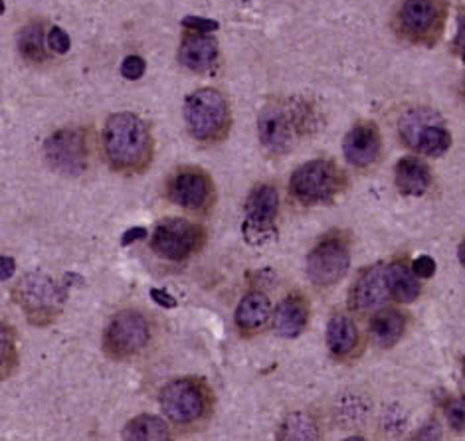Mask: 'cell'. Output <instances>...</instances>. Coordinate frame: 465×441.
Wrapping results in <instances>:
<instances>
[{
	"label": "cell",
	"instance_id": "36",
	"mask_svg": "<svg viewBox=\"0 0 465 441\" xmlns=\"http://www.w3.org/2000/svg\"><path fill=\"white\" fill-rule=\"evenodd\" d=\"M455 44H458V48L465 54V14H461L458 20V36H455Z\"/></svg>",
	"mask_w": 465,
	"mask_h": 441
},
{
	"label": "cell",
	"instance_id": "9",
	"mask_svg": "<svg viewBox=\"0 0 465 441\" xmlns=\"http://www.w3.org/2000/svg\"><path fill=\"white\" fill-rule=\"evenodd\" d=\"M44 155L52 166L61 176H82L90 163V145H87V133L84 129L66 127L56 131L46 145Z\"/></svg>",
	"mask_w": 465,
	"mask_h": 441
},
{
	"label": "cell",
	"instance_id": "31",
	"mask_svg": "<svg viewBox=\"0 0 465 441\" xmlns=\"http://www.w3.org/2000/svg\"><path fill=\"white\" fill-rule=\"evenodd\" d=\"M447 420L453 429H465V402H452L447 405Z\"/></svg>",
	"mask_w": 465,
	"mask_h": 441
},
{
	"label": "cell",
	"instance_id": "35",
	"mask_svg": "<svg viewBox=\"0 0 465 441\" xmlns=\"http://www.w3.org/2000/svg\"><path fill=\"white\" fill-rule=\"evenodd\" d=\"M141 237H147V230H145V228H131L129 232L123 234L121 244H123V245L135 244L137 240H141Z\"/></svg>",
	"mask_w": 465,
	"mask_h": 441
},
{
	"label": "cell",
	"instance_id": "23",
	"mask_svg": "<svg viewBox=\"0 0 465 441\" xmlns=\"http://www.w3.org/2000/svg\"><path fill=\"white\" fill-rule=\"evenodd\" d=\"M386 279H389L390 295L400 303L416 301L420 291H422L418 276L405 263H392V266L386 268Z\"/></svg>",
	"mask_w": 465,
	"mask_h": 441
},
{
	"label": "cell",
	"instance_id": "4",
	"mask_svg": "<svg viewBox=\"0 0 465 441\" xmlns=\"http://www.w3.org/2000/svg\"><path fill=\"white\" fill-rule=\"evenodd\" d=\"M14 297L30 323L46 325L56 319L61 305H64L66 287L56 284L44 271H34L19 281Z\"/></svg>",
	"mask_w": 465,
	"mask_h": 441
},
{
	"label": "cell",
	"instance_id": "24",
	"mask_svg": "<svg viewBox=\"0 0 465 441\" xmlns=\"http://www.w3.org/2000/svg\"><path fill=\"white\" fill-rule=\"evenodd\" d=\"M123 437L131 441H164L171 439V431L166 421L159 416L143 413L127 423L123 429Z\"/></svg>",
	"mask_w": 465,
	"mask_h": 441
},
{
	"label": "cell",
	"instance_id": "25",
	"mask_svg": "<svg viewBox=\"0 0 465 441\" xmlns=\"http://www.w3.org/2000/svg\"><path fill=\"white\" fill-rule=\"evenodd\" d=\"M40 20L26 24L19 34V52L30 64H44L48 58L46 52V34Z\"/></svg>",
	"mask_w": 465,
	"mask_h": 441
},
{
	"label": "cell",
	"instance_id": "13",
	"mask_svg": "<svg viewBox=\"0 0 465 441\" xmlns=\"http://www.w3.org/2000/svg\"><path fill=\"white\" fill-rule=\"evenodd\" d=\"M258 129L260 140L266 147V151L271 155H282L292 148L301 129V123L297 111L287 109L285 105H269L261 111Z\"/></svg>",
	"mask_w": 465,
	"mask_h": 441
},
{
	"label": "cell",
	"instance_id": "29",
	"mask_svg": "<svg viewBox=\"0 0 465 441\" xmlns=\"http://www.w3.org/2000/svg\"><path fill=\"white\" fill-rule=\"evenodd\" d=\"M145 69H147V64H145L143 58L127 56L125 60H123V64H121V76L125 77V79H131V82H135V79L143 77Z\"/></svg>",
	"mask_w": 465,
	"mask_h": 441
},
{
	"label": "cell",
	"instance_id": "19",
	"mask_svg": "<svg viewBox=\"0 0 465 441\" xmlns=\"http://www.w3.org/2000/svg\"><path fill=\"white\" fill-rule=\"evenodd\" d=\"M394 182L397 188L406 194V196H422L432 184V174H429L428 164L420 158L405 156L400 158L397 169H394Z\"/></svg>",
	"mask_w": 465,
	"mask_h": 441
},
{
	"label": "cell",
	"instance_id": "17",
	"mask_svg": "<svg viewBox=\"0 0 465 441\" xmlns=\"http://www.w3.org/2000/svg\"><path fill=\"white\" fill-rule=\"evenodd\" d=\"M180 64L190 72L204 74L216 66L218 42L210 34L190 32L184 36L179 50Z\"/></svg>",
	"mask_w": 465,
	"mask_h": 441
},
{
	"label": "cell",
	"instance_id": "6",
	"mask_svg": "<svg viewBox=\"0 0 465 441\" xmlns=\"http://www.w3.org/2000/svg\"><path fill=\"white\" fill-rule=\"evenodd\" d=\"M148 339H151V325H148L147 317L133 311V309H127V311L113 315L108 326H105L103 349L108 352V357L123 360L143 350Z\"/></svg>",
	"mask_w": 465,
	"mask_h": 441
},
{
	"label": "cell",
	"instance_id": "16",
	"mask_svg": "<svg viewBox=\"0 0 465 441\" xmlns=\"http://www.w3.org/2000/svg\"><path fill=\"white\" fill-rule=\"evenodd\" d=\"M389 297L390 287L386 279V268L376 266L358 276L349 293V301L355 311H373L389 301Z\"/></svg>",
	"mask_w": 465,
	"mask_h": 441
},
{
	"label": "cell",
	"instance_id": "28",
	"mask_svg": "<svg viewBox=\"0 0 465 441\" xmlns=\"http://www.w3.org/2000/svg\"><path fill=\"white\" fill-rule=\"evenodd\" d=\"M46 46L54 52V54H68L72 48V40H69L68 32L61 30L60 26H52L46 36Z\"/></svg>",
	"mask_w": 465,
	"mask_h": 441
},
{
	"label": "cell",
	"instance_id": "14",
	"mask_svg": "<svg viewBox=\"0 0 465 441\" xmlns=\"http://www.w3.org/2000/svg\"><path fill=\"white\" fill-rule=\"evenodd\" d=\"M400 26L410 38L429 42L440 34L444 6L440 0H405L400 6Z\"/></svg>",
	"mask_w": 465,
	"mask_h": 441
},
{
	"label": "cell",
	"instance_id": "10",
	"mask_svg": "<svg viewBox=\"0 0 465 441\" xmlns=\"http://www.w3.org/2000/svg\"><path fill=\"white\" fill-rule=\"evenodd\" d=\"M350 266V248L347 240L329 236L315 245L307 258V276L319 287H331L345 277Z\"/></svg>",
	"mask_w": 465,
	"mask_h": 441
},
{
	"label": "cell",
	"instance_id": "37",
	"mask_svg": "<svg viewBox=\"0 0 465 441\" xmlns=\"http://www.w3.org/2000/svg\"><path fill=\"white\" fill-rule=\"evenodd\" d=\"M458 255H460V261H461V266L465 268V240H463V242H461V245H460Z\"/></svg>",
	"mask_w": 465,
	"mask_h": 441
},
{
	"label": "cell",
	"instance_id": "1",
	"mask_svg": "<svg viewBox=\"0 0 465 441\" xmlns=\"http://www.w3.org/2000/svg\"><path fill=\"white\" fill-rule=\"evenodd\" d=\"M103 153L113 171L143 172L153 158V135L135 113L123 111L108 117L101 133Z\"/></svg>",
	"mask_w": 465,
	"mask_h": 441
},
{
	"label": "cell",
	"instance_id": "33",
	"mask_svg": "<svg viewBox=\"0 0 465 441\" xmlns=\"http://www.w3.org/2000/svg\"><path fill=\"white\" fill-rule=\"evenodd\" d=\"M151 297H153V301H155L156 305H161V307H164V309L177 307V299L166 293L164 289H151Z\"/></svg>",
	"mask_w": 465,
	"mask_h": 441
},
{
	"label": "cell",
	"instance_id": "30",
	"mask_svg": "<svg viewBox=\"0 0 465 441\" xmlns=\"http://www.w3.org/2000/svg\"><path fill=\"white\" fill-rule=\"evenodd\" d=\"M184 28H188L190 32H200V34H208V32H214L218 30V24L216 20H208V19H200V16H187V19L182 20Z\"/></svg>",
	"mask_w": 465,
	"mask_h": 441
},
{
	"label": "cell",
	"instance_id": "27",
	"mask_svg": "<svg viewBox=\"0 0 465 441\" xmlns=\"http://www.w3.org/2000/svg\"><path fill=\"white\" fill-rule=\"evenodd\" d=\"M289 429H297V434L293 436V439H309V437H317V431H315V423L307 418V416H292L284 426V431Z\"/></svg>",
	"mask_w": 465,
	"mask_h": 441
},
{
	"label": "cell",
	"instance_id": "5",
	"mask_svg": "<svg viewBox=\"0 0 465 441\" xmlns=\"http://www.w3.org/2000/svg\"><path fill=\"white\" fill-rule=\"evenodd\" d=\"M206 242L204 228L184 218H164L155 226L153 252L163 260L182 261L195 255Z\"/></svg>",
	"mask_w": 465,
	"mask_h": 441
},
{
	"label": "cell",
	"instance_id": "18",
	"mask_svg": "<svg viewBox=\"0 0 465 441\" xmlns=\"http://www.w3.org/2000/svg\"><path fill=\"white\" fill-rule=\"evenodd\" d=\"M307 321H309V307L301 295H289L279 303L274 326L279 337L295 339L303 333Z\"/></svg>",
	"mask_w": 465,
	"mask_h": 441
},
{
	"label": "cell",
	"instance_id": "38",
	"mask_svg": "<svg viewBox=\"0 0 465 441\" xmlns=\"http://www.w3.org/2000/svg\"><path fill=\"white\" fill-rule=\"evenodd\" d=\"M4 12V0H0V14Z\"/></svg>",
	"mask_w": 465,
	"mask_h": 441
},
{
	"label": "cell",
	"instance_id": "7",
	"mask_svg": "<svg viewBox=\"0 0 465 441\" xmlns=\"http://www.w3.org/2000/svg\"><path fill=\"white\" fill-rule=\"evenodd\" d=\"M164 416L179 426H190L204 418L208 410L206 386L196 378H177L161 390Z\"/></svg>",
	"mask_w": 465,
	"mask_h": 441
},
{
	"label": "cell",
	"instance_id": "8",
	"mask_svg": "<svg viewBox=\"0 0 465 441\" xmlns=\"http://www.w3.org/2000/svg\"><path fill=\"white\" fill-rule=\"evenodd\" d=\"M400 137L405 143L426 156H440L452 145L444 121L428 109H410L400 119Z\"/></svg>",
	"mask_w": 465,
	"mask_h": 441
},
{
	"label": "cell",
	"instance_id": "21",
	"mask_svg": "<svg viewBox=\"0 0 465 441\" xmlns=\"http://www.w3.org/2000/svg\"><path fill=\"white\" fill-rule=\"evenodd\" d=\"M406 331V317L398 311H381L371 321V337L376 347L390 349L402 339Z\"/></svg>",
	"mask_w": 465,
	"mask_h": 441
},
{
	"label": "cell",
	"instance_id": "22",
	"mask_svg": "<svg viewBox=\"0 0 465 441\" xmlns=\"http://www.w3.org/2000/svg\"><path fill=\"white\" fill-rule=\"evenodd\" d=\"M358 345V331L345 315H335L327 325V347L333 357H349Z\"/></svg>",
	"mask_w": 465,
	"mask_h": 441
},
{
	"label": "cell",
	"instance_id": "32",
	"mask_svg": "<svg viewBox=\"0 0 465 441\" xmlns=\"http://www.w3.org/2000/svg\"><path fill=\"white\" fill-rule=\"evenodd\" d=\"M412 271L416 273L418 277H432L436 273V261L429 255H420V258L412 263Z\"/></svg>",
	"mask_w": 465,
	"mask_h": 441
},
{
	"label": "cell",
	"instance_id": "15",
	"mask_svg": "<svg viewBox=\"0 0 465 441\" xmlns=\"http://www.w3.org/2000/svg\"><path fill=\"white\" fill-rule=\"evenodd\" d=\"M382 137L381 131L376 129L374 123L363 121L349 131L343 143V153L350 164L358 166V169H366L376 163L381 155Z\"/></svg>",
	"mask_w": 465,
	"mask_h": 441
},
{
	"label": "cell",
	"instance_id": "39",
	"mask_svg": "<svg viewBox=\"0 0 465 441\" xmlns=\"http://www.w3.org/2000/svg\"><path fill=\"white\" fill-rule=\"evenodd\" d=\"M463 374H465V360H463Z\"/></svg>",
	"mask_w": 465,
	"mask_h": 441
},
{
	"label": "cell",
	"instance_id": "12",
	"mask_svg": "<svg viewBox=\"0 0 465 441\" xmlns=\"http://www.w3.org/2000/svg\"><path fill=\"white\" fill-rule=\"evenodd\" d=\"M166 196L172 204L180 208L195 212L204 210L212 202L214 184L204 171L195 169V166H184L166 182Z\"/></svg>",
	"mask_w": 465,
	"mask_h": 441
},
{
	"label": "cell",
	"instance_id": "11",
	"mask_svg": "<svg viewBox=\"0 0 465 441\" xmlns=\"http://www.w3.org/2000/svg\"><path fill=\"white\" fill-rule=\"evenodd\" d=\"M279 196L274 184H260L245 200L244 236L250 244H263L276 234Z\"/></svg>",
	"mask_w": 465,
	"mask_h": 441
},
{
	"label": "cell",
	"instance_id": "2",
	"mask_svg": "<svg viewBox=\"0 0 465 441\" xmlns=\"http://www.w3.org/2000/svg\"><path fill=\"white\" fill-rule=\"evenodd\" d=\"M345 187V172L339 169L337 163L325 161V158H315V161L301 164L289 180V190L303 206L329 204Z\"/></svg>",
	"mask_w": 465,
	"mask_h": 441
},
{
	"label": "cell",
	"instance_id": "20",
	"mask_svg": "<svg viewBox=\"0 0 465 441\" xmlns=\"http://www.w3.org/2000/svg\"><path fill=\"white\" fill-rule=\"evenodd\" d=\"M269 317H271L269 299L263 293H258V291L245 295L238 303V307H236V313H234L236 325H238V329L242 333L260 331L261 326L269 321Z\"/></svg>",
	"mask_w": 465,
	"mask_h": 441
},
{
	"label": "cell",
	"instance_id": "26",
	"mask_svg": "<svg viewBox=\"0 0 465 441\" xmlns=\"http://www.w3.org/2000/svg\"><path fill=\"white\" fill-rule=\"evenodd\" d=\"M16 360H19V357H16L14 331L11 329V325L0 321V378L12 374Z\"/></svg>",
	"mask_w": 465,
	"mask_h": 441
},
{
	"label": "cell",
	"instance_id": "3",
	"mask_svg": "<svg viewBox=\"0 0 465 441\" xmlns=\"http://www.w3.org/2000/svg\"><path fill=\"white\" fill-rule=\"evenodd\" d=\"M184 121L188 133L196 140L214 143L224 139L230 127V108L226 97L212 87H203L190 93L184 101Z\"/></svg>",
	"mask_w": 465,
	"mask_h": 441
},
{
	"label": "cell",
	"instance_id": "34",
	"mask_svg": "<svg viewBox=\"0 0 465 441\" xmlns=\"http://www.w3.org/2000/svg\"><path fill=\"white\" fill-rule=\"evenodd\" d=\"M16 261L8 255H0V281H6L14 276Z\"/></svg>",
	"mask_w": 465,
	"mask_h": 441
}]
</instances>
